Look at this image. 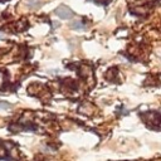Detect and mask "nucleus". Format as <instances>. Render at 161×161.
<instances>
[{"instance_id": "2", "label": "nucleus", "mask_w": 161, "mask_h": 161, "mask_svg": "<svg viewBox=\"0 0 161 161\" xmlns=\"http://www.w3.org/2000/svg\"><path fill=\"white\" fill-rule=\"evenodd\" d=\"M72 26H73V28H75V29H84V28H86V25L80 24V21H75Z\"/></svg>"}, {"instance_id": "3", "label": "nucleus", "mask_w": 161, "mask_h": 161, "mask_svg": "<svg viewBox=\"0 0 161 161\" xmlns=\"http://www.w3.org/2000/svg\"><path fill=\"white\" fill-rule=\"evenodd\" d=\"M11 108V106L9 103H5V102H0V109H9Z\"/></svg>"}, {"instance_id": "1", "label": "nucleus", "mask_w": 161, "mask_h": 161, "mask_svg": "<svg viewBox=\"0 0 161 161\" xmlns=\"http://www.w3.org/2000/svg\"><path fill=\"white\" fill-rule=\"evenodd\" d=\"M55 14H57L60 19H72V18H73V11H72L68 6H64V5L57 8Z\"/></svg>"}]
</instances>
